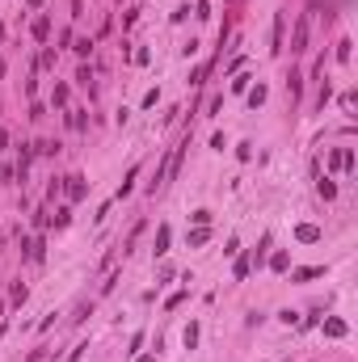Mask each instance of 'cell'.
I'll use <instances>...</instances> for the list:
<instances>
[{
  "label": "cell",
  "instance_id": "obj_3",
  "mask_svg": "<svg viewBox=\"0 0 358 362\" xmlns=\"http://www.w3.org/2000/svg\"><path fill=\"white\" fill-rule=\"evenodd\" d=\"M68 181H72V185H68L72 198H85V177H68Z\"/></svg>",
  "mask_w": 358,
  "mask_h": 362
},
{
  "label": "cell",
  "instance_id": "obj_5",
  "mask_svg": "<svg viewBox=\"0 0 358 362\" xmlns=\"http://www.w3.org/2000/svg\"><path fill=\"white\" fill-rule=\"evenodd\" d=\"M325 333H329V337H345V320H329Z\"/></svg>",
  "mask_w": 358,
  "mask_h": 362
},
{
  "label": "cell",
  "instance_id": "obj_2",
  "mask_svg": "<svg viewBox=\"0 0 358 362\" xmlns=\"http://www.w3.org/2000/svg\"><path fill=\"white\" fill-rule=\"evenodd\" d=\"M333 165H337V169H354V152L350 148H337V152H333Z\"/></svg>",
  "mask_w": 358,
  "mask_h": 362
},
{
  "label": "cell",
  "instance_id": "obj_9",
  "mask_svg": "<svg viewBox=\"0 0 358 362\" xmlns=\"http://www.w3.org/2000/svg\"><path fill=\"white\" fill-rule=\"evenodd\" d=\"M316 274H325V270H320V265H312V270H295V278H300V282H308V278H316Z\"/></svg>",
  "mask_w": 358,
  "mask_h": 362
},
{
  "label": "cell",
  "instance_id": "obj_7",
  "mask_svg": "<svg viewBox=\"0 0 358 362\" xmlns=\"http://www.w3.org/2000/svg\"><path fill=\"white\" fill-rule=\"evenodd\" d=\"M207 236H211V232H207V228H198V232H190V244L198 249V244H207Z\"/></svg>",
  "mask_w": 358,
  "mask_h": 362
},
{
  "label": "cell",
  "instance_id": "obj_6",
  "mask_svg": "<svg viewBox=\"0 0 358 362\" xmlns=\"http://www.w3.org/2000/svg\"><path fill=\"white\" fill-rule=\"evenodd\" d=\"M261 101H266V85H257V89H253V93H249V106H253V110H257V106H261Z\"/></svg>",
  "mask_w": 358,
  "mask_h": 362
},
{
  "label": "cell",
  "instance_id": "obj_1",
  "mask_svg": "<svg viewBox=\"0 0 358 362\" xmlns=\"http://www.w3.org/2000/svg\"><path fill=\"white\" fill-rule=\"evenodd\" d=\"M291 51L300 55V51H308V17H300V26H295V38H291Z\"/></svg>",
  "mask_w": 358,
  "mask_h": 362
},
{
  "label": "cell",
  "instance_id": "obj_4",
  "mask_svg": "<svg viewBox=\"0 0 358 362\" xmlns=\"http://www.w3.org/2000/svg\"><path fill=\"white\" fill-rule=\"evenodd\" d=\"M295 236H300V240H320V228H312V224H304L300 232H295Z\"/></svg>",
  "mask_w": 358,
  "mask_h": 362
},
{
  "label": "cell",
  "instance_id": "obj_8",
  "mask_svg": "<svg viewBox=\"0 0 358 362\" xmlns=\"http://www.w3.org/2000/svg\"><path fill=\"white\" fill-rule=\"evenodd\" d=\"M164 249H169V228L156 232V253H164Z\"/></svg>",
  "mask_w": 358,
  "mask_h": 362
}]
</instances>
